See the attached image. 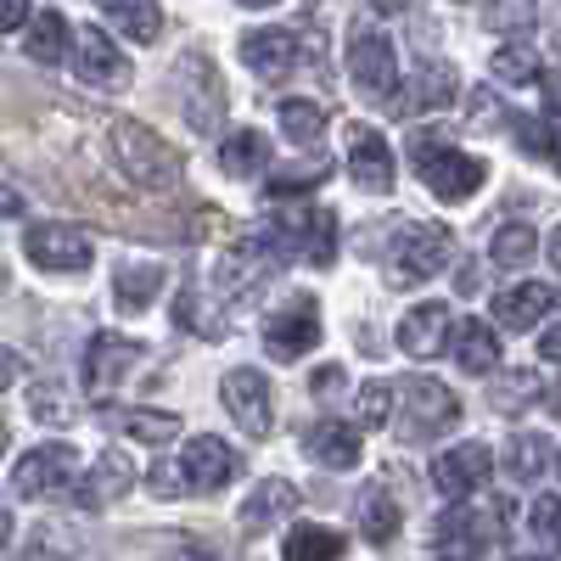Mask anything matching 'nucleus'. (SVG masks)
<instances>
[{"label":"nucleus","mask_w":561,"mask_h":561,"mask_svg":"<svg viewBox=\"0 0 561 561\" xmlns=\"http://www.w3.org/2000/svg\"><path fill=\"white\" fill-rule=\"evenodd\" d=\"M113 158H118V169H124L135 185H147V192H174L180 174H185L180 152L169 147L158 129L135 124V118H118V124H113Z\"/></svg>","instance_id":"nucleus-1"},{"label":"nucleus","mask_w":561,"mask_h":561,"mask_svg":"<svg viewBox=\"0 0 561 561\" xmlns=\"http://www.w3.org/2000/svg\"><path fill=\"white\" fill-rule=\"evenodd\" d=\"M449 253H455V237H449V230L433 225V219H415V225H404L399 237H393L388 270H393L399 287H421V280H433L438 270H449Z\"/></svg>","instance_id":"nucleus-2"},{"label":"nucleus","mask_w":561,"mask_h":561,"mask_svg":"<svg viewBox=\"0 0 561 561\" xmlns=\"http://www.w3.org/2000/svg\"><path fill=\"white\" fill-rule=\"evenodd\" d=\"M393 388H399V427L415 444L449 433L460 421V399L444 382H433V377H410V382H393Z\"/></svg>","instance_id":"nucleus-3"},{"label":"nucleus","mask_w":561,"mask_h":561,"mask_svg":"<svg viewBox=\"0 0 561 561\" xmlns=\"http://www.w3.org/2000/svg\"><path fill=\"white\" fill-rule=\"evenodd\" d=\"M410 152H415V169L421 180L433 185V197L444 203H460V197H472L478 185H483V158L472 152H460V147H433V140H410Z\"/></svg>","instance_id":"nucleus-4"},{"label":"nucleus","mask_w":561,"mask_h":561,"mask_svg":"<svg viewBox=\"0 0 561 561\" xmlns=\"http://www.w3.org/2000/svg\"><path fill=\"white\" fill-rule=\"evenodd\" d=\"M12 489L23 500H62V494H79V455L68 444H39L18 460L12 472Z\"/></svg>","instance_id":"nucleus-5"},{"label":"nucleus","mask_w":561,"mask_h":561,"mask_svg":"<svg viewBox=\"0 0 561 561\" xmlns=\"http://www.w3.org/2000/svg\"><path fill=\"white\" fill-rule=\"evenodd\" d=\"M348 79L365 102H388L393 84H399V68H393V45L382 28H359L354 45H348Z\"/></svg>","instance_id":"nucleus-6"},{"label":"nucleus","mask_w":561,"mask_h":561,"mask_svg":"<svg viewBox=\"0 0 561 561\" xmlns=\"http://www.w3.org/2000/svg\"><path fill=\"white\" fill-rule=\"evenodd\" d=\"M180 107H185V124L197 135H214L219 118H225V79L214 73L208 57H185L180 68Z\"/></svg>","instance_id":"nucleus-7"},{"label":"nucleus","mask_w":561,"mask_h":561,"mask_svg":"<svg viewBox=\"0 0 561 561\" xmlns=\"http://www.w3.org/2000/svg\"><path fill=\"white\" fill-rule=\"evenodd\" d=\"M275 203H280V208H275V225L304 248L309 264H332V259H337V219H332V208L287 203V197H275Z\"/></svg>","instance_id":"nucleus-8"},{"label":"nucleus","mask_w":561,"mask_h":561,"mask_svg":"<svg viewBox=\"0 0 561 561\" xmlns=\"http://www.w3.org/2000/svg\"><path fill=\"white\" fill-rule=\"evenodd\" d=\"M23 253L39 270H51V275H79V270H90V259H96L90 237H84V230H73V225H34L28 237H23Z\"/></svg>","instance_id":"nucleus-9"},{"label":"nucleus","mask_w":561,"mask_h":561,"mask_svg":"<svg viewBox=\"0 0 561 561\" xmlns=\"http://www.w3.org/2000/svg\"><path fill=\"white\" fill-rule=\"evenodd\" d=\"M219 399H225V410L237 415V427L248 433V438H270V382L259 377L253 365H237V370H225V382H219Z\"/></svg>","instance_id":"nucleus-10"},{"label":"nucleus","mask_w":561,"mask_h":561,"mask_svg":"<svg viewBox=\"0 0 561 561\" xmlns=\"http://www.w3.org/2000/svg\"><path fill=\"white\" fill-rule=\"evenodd\" d=\"M180 478H185V494H219L230 478H237V449L214 433H197L180 455Z\"/></svg>","instance_id":"nucleus-11"},{"label":"nucleus","mask_w":561,"mask_h":561,"mask_svg":"<svg viewBox=\"0 0 561 561\" xmlns=\"http://www.w3.org/2000/svg\"><path fill=\"white\" fill-rule=\"evenodd\" d=\"M489 472H494L489 444H455V449H444V455L433 460V489H438L444 500H472V494L489 483Z\"/></svg>","instance_id":"nucleus-12"},{"label":"nucleus","mask_w":561,"mask_h":561,"mask_svg":"<svg viewBox=\"0 0 561 561\" xmlns=\"http://www.w3.org/2000/svg\"><path fill=\"white\" fill-rule=\"evenodd\" d=\"M135 365H140V343H129L118 332H96V337H90V348H84V388L96 393V399H107L118 388V377H124V370H135Z\"/></svg>","instance_id":"nucleus-13"},{"label":"nucleus","mask_w":561,"mask_h":561,"mask_svg":"<svg viewBox=\"0 0 561 561\" xmlns=\"http://www.w3.org/2000/svg\"><path fill=\"white\" fill-rule=\"evenodd\" d=\"M320 343V314H314V304L309 298H298L293 309H280V314H270V325H264V348H270V359H304L309 348Z\"/></svg>","instance_id":"nucleus-14"},{"label":"nucleus","mask_w":561,"mask_h":561,"mask_svg":"<svg viewBox=\"0 0 561 561\" xmlns=\"http://www.w3.org/2000/svg\"><path fill=\"white\" fill-rule=\"evenodd\" d=\"M79 79L90 90H124L129 84V62H124V51L113 45L107 28H84L79 34Z\"/></svg>","instance_id":"nucleus-15"},{"label":"nucleus","mask_w":561,"mask_h":561,"mask_svg":"<svg viewBox=\"0 0 561 561\" xmlns=\"http://www.w3.org/2000/svg\"><path fill=\"white\" fill-rule=\"evenodd\" d=\"M242 62H248L253 73L275 79V73H293V68L304 62V45H298L293 28H248V34H242Z\"/></svg>","instance_id":"nucleus-16"},{"label":"nucleus","mask_w":561,"mask_h":561,"mask_svg":"<svg viewBox=\"0 0 561 561\" xmlns=\"http://www.w3.org/2000/svg\"><path fill=\"white\" fill-rule=\"evenodd\" d=\"M449 332H455V320H449L444 304H415V309L399 320V348H404L410 359H433V354L449 348Z\"/></svg>","instance_id":"nucleus-17"},{"label":"nucleus","mask_w":561,"mask_h":561,"mask_svg":"<svg viewBox=\"0 0 561 561\" xmlns=\"http://www.w3.org/2000/svg\"><path fill=\"white\" fill-rule=\"evenodd\" d=\"M359 433L343 427V421H314V427L304 433V455L314 466H332V472H348V466H359Z\"/></svg>","instance_id":"nucleus-18"},{"label":"nucleus","mask_w":561,"mask_h":561,"mask_svg":"<svg viewBox=\"0 0 561 561\" xmlns=\"http://www.w3.org/2000/svg\"><path fill=\"white\" fill-rule=\"evenodd\" d=\"M298 511V489L287 483V478H264L259 489H253V500L242 505V528L248 534H264V528H275V523H287Z\"/></svg>","instance_id":"nucleus-19"},{"label":"nucleus","mask_w":561,"mask_h":561,"mask_svg":"<svg viewBox=\"0 0 561 561\" xmlns=\"http://www.w3.org/2000/svg\"><path fill=\"white\" fill-rule=\"evenodd\" d=\"M550 287H539V280H523V287H511L494 298V320L505 325V332H534V325L550 314Z\"/></svg>","instance_id":"nucleus-20"},{"label":"nucleus","mask_w":561,"mask_h":561,"mask_svg":"<svg viewBox=\"0 0 561 561\" xmlns=\"http://www.w3.org/2000/svg\"><path fill=\"white\" fill-rule=\"evenodd\" d=\"M449 354L460 370H472V377H483V370L500 365V343H494V325L489 320H460L449 332Z\"/></svg>","instance_id":"nucleus-21"},{"label":"nucleus","mask_w":561,"mask_h":561,"mask_svg":"<svg viewBox=\"0 0 561 561\" xmlns=\"http://www.w3.org/2000/svg\"><path fill=\"white\" fill-rule=\"evenodd\" d=\"M505 517V505H489V511H449V517H438V545L444 550H483L494 523Z\"/></svg>","instance_id":"nucleus-22"},{"label":"nucleus","mask_w":561,"mask_h":561,"mask_svg":"<svg viewBox=\"0 0 561 561\" xmlns=\"http://www.w3.org/2000/svg\"><path fill=\"white\" fill-rule=\"evenodd\" d=\"M348 174L365 185V192H393V147L382 135H359L354 152H348Z\"/></svg>","instance_id":"nucleus-23"},{"label":"nucleus","mask_w":561,"mask_h":561,"mask_svg":"<svg viewBox=\"0 0 561 561\" xmlns=\"http://www.w3.org/2000/svg\"><path fill=\"white\" fill-rule=\"evenodd\" d=\"M96 12H102L113 28H124L135 45H152V39L163 34V12H158V0H96Z\"/></svg>","instance_id":"nucleus-24"},{"label":"nucleus","mask_w":561,"mask_h":561,"mask_svg":"<svg viewBox=\"0 0 561 561\" xmlns=\"http://www.w3.org/2000/svg\"><path fill=\"white\" fill-rule=\"evenodd\" d=\"M163 280H169V270L163 264H124L118 270V280H113V298H118V309L124 314H140V309H147L158 293H163Z\"/></svg>","instance_id":"nucleus-25"},{"label":"nucleus","mask_w":561,"mask_h":561,"mask_svg":"<svg viewBox=\"0 0 561 561\" xmlns=\"http://www.w3.org/2000/svg\"><path fill=\"white\" fill-rule=\"evenodd\" d=\"M264 163H270V140H264L259 129H237V135L219 140V169H225L230 180H253Z\"/></svg>","instance_id":"nucleus-26"},{"label":"nucleus","mask_w":561,"mask_h":561,"mask_svg":"<svg viewBox=\"0 0 561 561\" xmlns=\"http://www.w3.org/2000/svg\"><path fill=\"white\" fill-rule=\"evenodd\" d=\"M23 51H28V62L57 68V62L68 57V18H62V12H39V18L28 23V34H23Z\"/></svg>","instance_id":"nucleus-27"},{"label":"nucleus","mask_w":561,"mask_h":561,"mask_svg":"<svg viewBox=\"0 0 561 561\" xmlns=\"http://www.w3.org/2000/svg\"><path fill=\"white\" fill-rule=\"evenodd\" d=\"M354 511H359V534H365L370 545H393V534H399V505H393V494H388L382 483H370Z\"/></svg>","instance_id":"nucleus-28"},{"label":"nucleus","mask_w":561,"mask_h":561,"mask_svg":"<svg viewBox=\"0 0 561 561\" xmlns=\"http://www.w3.org/2000/svg\"><path fill=\"white\" fill-rule=\"evenodd\" d=\"M545 466H550V438L545 433H517V438L505 444V478L511 483L545 478Z\"/></svg>","instance_id":"nucleus-29"},{"label":"nucleus","mask_w":561,"mask_h":561,"mask_svg":"<svg viewBox=\"0 0 561 561\" xmlns=\"http://www.w3.org/2000/svg\"><path fill=\"white\" fill-rule=\"evenodd\" d=\"M107 421L140 444H169L180 433V415H169V410H107Z\"/></svg>","instance_id":"nucleus-30"},{"label":"nucleus","mask_w":561,"mask_h":561,"mask_svg":"<svg viewBox=\"0 0 561 561\" xmlns=\"http://www.w3.org/2000/svg\"><path fill=\"white\" fill-rule=\"evenodd\" d=\"M489 259L500 264V270H528L534 259H539V237L528 225H505L500 237H494V248H489Z\"/></svg>","instance_id":"nucleus-31"},{"label":"nucleus","mask_w":561,"mask_h":561,"mask_svg":"<svg viewBox=\"0 0 561 561\" xmlns=\"http://www.w3.org/2000/svg\"><path fill=\"white\" fill-rule=\"evenodd\" d=\"M280 135L298 140V147H314V140L325 135V113H320L314 102H304V96L280 102Z\"/></svg>","instance_id":"nucleus-32"},{"label":"nucleus","mask_w":561,"mask_h":561,"mask_svg":"<svg viewBox=\"0 0 561 561\" xmlns=\"http://www.w3.org/2000/svg\"><path fill=\"white\" fill-rule=\"evenodd\" d=\"M124 489H129V460L124 455H102L96 460V483H79V500L102 505V500H118Z\"/></svg>","instance_id":"nucleus-33"},{"label":"nucleus","mask_w":561,"mask_h":561,"mask_svg":"<svg viewBox=\"0 0 561 561\" xmlns=\"http://www.w3.org/2000/svg\"><path fill=\"white\" fill-rule=\"evenodd\" d=\"M539 73H545V62H539L534 45H500L494 51V79L500 84H534Z\"/></svg>","instance_id":"nucleus-34"},{"label":"nucleus","mask_w":561,"mask_h":561,"mask_svg":"<svg viewBox=\"0 0 561 561\" xmlns=\"http://www.w3.org/2000/svg\"><path fill=\"white\" fill-rule=\"evenodd\" d=\"M449 96H455V73H449L444 62H421V79H415L410 107H415V113H433V107H444Z\"/></svg>","instance_id":"nucleus-35"},{"label":"nucleus","mask_w":561,"mask_h":561,"mask_svg":"<svg viewBox=\"0 0 561 561\" xmlns=\"http://www.w3.org/2000/svg\"><path fill=\"white\" fill-rule=\"evenodd\" d=\"M287 561H309V556H343V539L332 534V528H314V523H298L293 534H287Z\"/></svg>","instance_id":"nucleus-36"},{"label":"nucleus","mask_w":561,"mask_h":561,"mask_svg":"<svg viewBox=\"0 0 561 561\" xmlns=\"http://www.w3.org/2000/svg\"><path fill=\"white\" fill-rule=\"evenodd\" d=\"M534 0H489L483 7V28H494V34H528L534 28Z\"/></svg>","instance_id":"nucleus-37"},{"label":"nucleus","mask_w":561,"mask_h":561,"mask_svg":"<svg viewBox=\"0 0 561 561\" xmlns=\"http://www.w3.org/2000/svg\"><path fill=\"white\" fill-rule=\"evenodd\" d=\"M528 528H534L539 545L561 550V494H539V500L528 505Z\"/></svg>","instance_id":"nucleus-38"},{"label":"nucleus","mask_w":561,"mask_h":561,"mask_svg":"<svg viewBox=\"0 0 561 561\" xmlns=\"http://www.w3.org/2000/svg\"><path fill=\"white\" fill-rule=\"evenodd\" d=\"M393 393H399L393 382H365V388H359V421H365L370 433L393 421Z\"/></svg>","instance_id":"nucleus-39"},{"label":"nucleus","mask_w":561,"mask_h":561,"mask_svg":"<svg viewBox=\"0 0 561 561\" xmlns=\"http://www.w3.org/2000/svg\"><path fill=\"white\" fill-rule=\"evenodd\" d=\"M325 174H332V163H298V169H280L275 180H270V197H293V192H309V185H320Z\"/></svg>","instance_id":"nucleus-40"},{"label":"nucleus","mask_w":561,"mask_h":561,"mask_svg":"<svg viewBox=\"0 0 561 561\" xmlns=\"http://www.w3.org/2000/svg\"><path fill=\"white\" fill-rule=\"evenodd\" d=\"M534 377H528V370H511V377H505V388H500V404H528L534 399Z\"/></svg>","instance_id":"nucleus-41"},{"label":"nucleus","mask_w":561,"mask_h":561,"mask_svg":"<svg viewBox=\"0 0 561 561\" xmlns=\"http://www.w3.org/2000/svg\"><path fill=\"white\" fill-rule=\"evenodd\" d=\"M472 129H500V102L489 96V90L472 96Z\"/></svg>","instance_id":"nucleus-42"},{"label":"nucleus","mask_w":561,"mask_h":561,"mask_svg":"<svg viewBox=\"0 0 561 561\" xmlns=\"http://www.w3.org/2000/svg\"><path fill=\"white\" fill-rule=\"evenodd\" d=\"M28 23V0H0V34H12Z\"/></svg>","instance_id":"nucleus-43"},{"label":"nucleus","mask_w":561,"mask_h":561,"mask_svg":"<svg viewBox=\"0 0 561 561\" xmlns=\"http://www.w3.org/2000/svg\"><path fill=\"white\" fill-rule=\"evenodd\" d=\"M309 388H314L320 399H325V393H337V388H343V365H325V370H314V382H309Z\"/></svg>","instance_id":"nucleus-44"},{"label":"nucleus","mask_w":561,"mask_h":561,"mask_svg":"<svg viewBox=\"0 0 561 561\" xmlns=\"http://www.w3.org/2000/svg\"><path fill=\"white\" fill-rule=\"evenodd\" d=\"M539 354H545L550 365H561V320H556V325H545V332H539Z\"/></svg>","instance_id":"nucleus-45"},{"label":"nucleus","mask_w":561,"mask_h":561,"mask_svg":"<svg viewBox=\"0 0 561 561\" xmlns=\"http://www.w3.org/2000/svg\"><path fill=\"white\" fill-rule=\"evenodd\" d=\"M23 214V197H18V185L0 180V219H18Z\"/></svg>","instance_id":"nucleus-46"},{"label":"nucleus","mask_w":561,"mask_h":561,"mask_svg":"<svg viewBox=\"0 0 561 561\" xmlns=\"http://www.w3.org/2000/svg\"><path fill=\"white\" fill-rule=\"evenodd\" d=\"M545 107H550V113L561 118V68H556V73L545 79Z\"/></svg>","instance_id":"nucleus-47"},{"label":"nucleus","mask_w":561,"mask_h":561,"mask_svg":"<svg viewBox=\"0 0 561 561\" xmlns=\"http://www.w3.org/2000/svg\"><path fill=\"white\" fill-rule=\"evenodd\" d=\"M12 377H18V359L0 348V388H12Z\"/></svg>","instance_id":"nucleus-48"},{"label":"nucleus","mask_w":561,"mask_h":561,"mask_svg":"<svg viewBox=\"0 0 561 561\" xmlns=\"http://www.w3.org/2000/svg\"><path fill=\"white\" fill-rule=\"evenodd\" d=\"M545 152H556V163H561V124H556V129L545 135Z\"/></svg>","instance_id":"nucleus-49"},{"label":"nucleus","mask_w":561,"mask_h":561,"mask_svg":"<svg viewBox=\"0 0 561 561\" xmlns=\"http://www.w3.org/2000/svg\"><path fill=\"white\" fill-rule=\"evenodd\" d=\"M550 259H556V270H561V225L550 230Z\"/></svg>","instance_id":"nucleus-50"},{"label":"nucleus","mask_w":561,"mask_h":561,"mask_svg":"<svg viewBox=\"0 0 561 561\" xmlns=\"http://www.w3.org/2000/svg\"><path fill=\"white\" fill-rule=\"evenodd\" d=\"M12 539V517H7V511H0V545H7Z\"/></svg>","instance_id":"nucleus-51"},{"label":"nucleus","mask_w":561,"mask_h":561,"mask_svg":"<svg viewBox=\"0 0 561 561\" xmlns=\"http://www.w3.org/2000/svg\"><path fill=\"white\" fill-rule=\"evenodd\" d=\"M242 7H275V0H242Z\"/></svg>","instance_id":"nucleus-52"},{"label":"nucleus","mask_w":561,"mask_h":561,"mask_svg":"<svg viewBox=\"0 0 561 561\" xmlns=\"http://www.w3.org/2000/svg\"><path fill=\"white\" fill-rule=\"evenodd\" d=\"M0 449H7V421H0Z\"/></svg>","instance_id":"nucleus-53"},{"label":"nucleus","mask_w":561,"mask_h":561,"mask_svg":"<svg viewBox=\"0 0 561 561\" xmlns=\"http://www.w3.org/2000/svg\"><path fill=\"white\" fill-rule=\"evenodd\" d=\"M0 287H7V270H0Z\"/></svg>","instance_id":"nucleus-54"}]
</instances>
